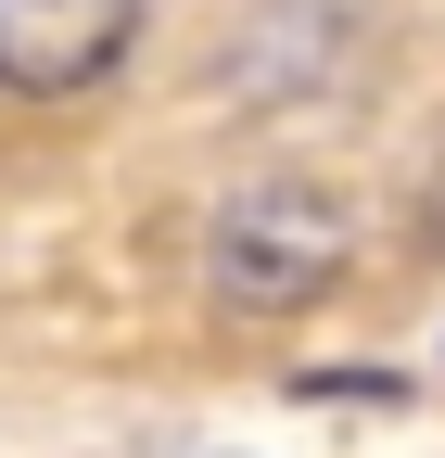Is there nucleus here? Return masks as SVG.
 Segmentation results:
<instances>
[{"mask_svg":"<svg viewBox=\"0 0 445 458\" xmlns=\"http://www.w3.org/2000/svg\"><path fill=\"white\" fill-rule=\"evenodd\" d=\"M140 0H0V89L13 102H77L128 64Z\"/></svg>","mask_w":445,"mask_h":458,"instance_id":"f03ea898","label":"nucleus"},{"mask_svg":"<svg viewBox=\"0 0 445 458\" xmlns=\"http://www.w3.org/2000/svg\"><path fill=\"white\" fill-rule=\"evenodd\" d=\"M357 267V216L331 179H242L204 216V306L216 318H293L318 293H344Z\"/></svg>","mask_w":445,"mask_h":458,"instance_id":"f257e3e1","label":"nucleus"}]
</instances>
